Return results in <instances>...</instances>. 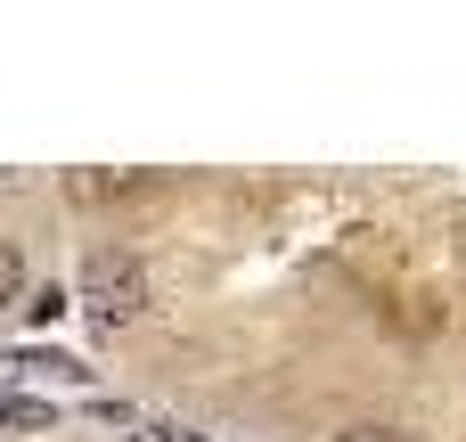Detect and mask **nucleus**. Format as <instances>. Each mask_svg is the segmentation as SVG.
<instances>
[{
  "instance_id": "nucleus-1",
  "label": "nucleus",
  "mask_w": 466,
  "mask_h": 442,
  "mask_svg": "<svg viewBox=\"0 0 466 442\" xmlns=\"http://www.w3.org/2000/svg\"><path fill=\"white\" fill-rule=\"evenodd\" d=\"M74 295H82L90 328H131V320H147V303H156L147 262H139V254H123V246H98V254L82 262Z\"/></svg>"
},
{
  "instance_id": "nucleus-4",
  "label": "nucleus",
  "mask_w": 466,
  "mask_h": 442,
  "mask_svg": "<svg viewBox=\"0 0 466 442\" xmlns=\"http://www.w3.org/2000/svg\"><path fill=\"white\" fill-rule=\"evenodd\" d=\"M336 442H410V435H401V427H377V418H369V427H344Z\"/></svg>"
},
{
  "instance_id": "nucleus-2",
  "label": "nucleus",
  "mask_w": 466,
  "mask_h": 442,
  "mask_svg": "<svg viewBox=\"0 0 466 442\" xmlns=\"http://www.w3.org/2000/svg\"><path fill=\"white\" fill-rule=\"evenodd\" d=\"M16 295H25V246H8V238H0V312H8Z\"/></svg>"
},
{
  "instance_id": "nucleus-3",
  "label": "nucleus",
  "mask_w": 466,
  "mask_h": 442,
  "mask_svg": "<svg viewBox=\"0 0 466 442\" xmlns=\"http://www.w3.org/2000/svg\"><path fill=\"white\" fill-rule=\"evenodd\" d=\"M0 418H8V427H49V410H41V402H0Z\"/></svg>"
}]
</instances>
